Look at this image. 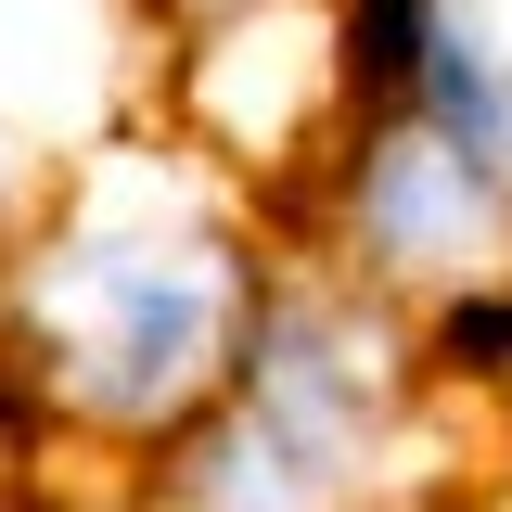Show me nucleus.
Returning <instances> with one entry per match:
<instances>
[{"label":"nucleus","instance_id":"obj_3","mask_svg":"<svg viewBox=\"0 0 512 512\" xmlns=\"http://www.w3.org/2000/svg\"><path fill=\"white\" fill-rule=\"evenodd\" d=\"M410 116H436L448 141H474V154H500V167H512V52L487 39L474 0H436L423 64H410Z\"/></svg>","mask_w":512,"mask_h":512},{"label":"nucleus","instance_id":"obj_2","mask_svg":"<svg viewBox=\"0 0 512 512\" xmlns=\"http://www.w3.org/2000/svg\"><path fill=\"white\" fill-rule=\"evenodd\" d=\"M333 256L384 295H461L512 269V167L436 116H346L333 141Z\"/></svg>","mask_w":512,"mask_h":512},{"label":"nucleus","instance_id":"obj_1","mask_svg":"<svg viewBox=\"0 0 512 512\" xmlns=\"http://www.w3.org/2000/svg\"><path fill=\"white\" fill-rule=\"evenodd\" d=\"M256 295H269V256H244V231L205 192H180V167H154V180L128 167V180L77 192L0 269L13 410L103 448H167L231 384Z\"/></svg>","mask_w":512,"mask_h":512}]
</instances>
